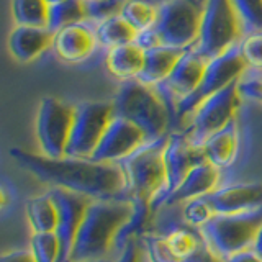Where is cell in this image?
<instances>
[{
  "instance_id": "obj_1",
  "label": "cell",
  "mask_w": 262,
  "mask_h": 262,
  "mask_svg": "<svg viewBox=\"0 0 262 262\" xmlns=\"http://www.w3.org/2000/svg\"><path fill=\"white\" fill-rule=\"evenodd\" d=\"M10 156L41 182L84 195L89 200L123 199L125 193V177L120 164L71 156L48 158L20 147L10 149Z\"/></svg>"
},
{
  "instance_id": "obj_2",
  "label": "cell",
  "mask_w": 262,
  "mask_h": 262,
  "mask_svg": "<svg viewBox=\"0 0 262 262\" xmlns=\"http://www.w3.org/2000/svg\"><path fill=\"white\" fill-rule=\"evenodd\" d=\"M133 203L125 199L90 200L74 243L71 262L108 259L133 216Z\"/></svg>"
},
{
  "instance_id": "obj_3",
  "label": "cell",
  "mask_w": 262,
  "mask_h": 262,
  "mask_svg": "<svg viewBox=\"0 0 262 262\" xmlns=\"http://www.w3.org/2000/svg\"><path fill=\"white\" fill-rule=\"evenodd\" d=\"M169 135L144 143L128 158L117 162L125 177V193L123 199L129 200L135 207L149 208L154 211L166 188L167 176L164 164Z\"/></svg>"
},
{
  "instance_id": "obj_4",
  "label": "cell",
  "mask_w": 262,
  "mask_h": 262,
  "mask_svg": "<svg viewBox=\"0 0 262 262\" xmlns=\"http://www.w3.org/2000/svg\"><path fill=\"white\" fill-rule=\"evenodd\" d=\"M112 103L115 115L135 123L147 141L170 135L172 113L156 87L138 79L125 80Z\"/></svg>"
},
{
  "instance_id": "obj_5",
  "label": "cell",
  "mask_w": 262,
  "mask_h": 262,
  "mask_svg": "<svg viewBox=\"0 0 262 262\" xmlns=\"http://www.w3.org/2000/svg\"><path fill=\"white\" fill-rule=\"evenodd\" d=\"M243 30V21L231 0H205L200 33L193 49L208 61L239 45Z\"/></svg>"
},
{
  "instance_id": "obj_6",
  "label": "cell",
  "mask_w": 262,
  "mask_h": 262,
  "mask_svg": "<svg viewBox=\"0 0 262 262\" xmlns=\"http://www.w3.org/2000/svg\"><path fill=\"white\" fill-rule=\"evenodd\" d=\"M246 71H248V66L243 59L239 45L229 48L223 54H218L208 59L200 85L196 87L192 95H188L177 103L174 112V125H180V121L192 117L196 106L203 100H207L208 97L215 95L220 90L234 84V82H239Z\"/></svg>"
},
{
  "instance_id": "obj_7",
  "label": "cell",
  "mask_w": 262,
  "mask_h": 262,
  "mask_svg": "<svg viewBox=\"0 0 262 262\" xmlns=\"http://www.w3.org/2000/svg\"><path fill=\"white\" fill-rule=\"evenodd\" d=\"M262 226V208L241 215H213L200 228L203 239L225 260L233 254L251 249Z\"/></svg>"
},
{
  "instance_id": "obj_8",
  "label": "cell",
  "mask_w": 262,
  "mask_h": 262,
  "mask_svg": "<svg viewBox=\"0 0 262 262\" xmlns=\"http://www.w3.org/2000/svg\"><path fill=\"white\" fill-rule=\"evenodd\" d=\"M202 7L192 0H162L154 25L161 45L182 51L193 48L200 33Z\"/></svg>"
},
{
  "instance_id": "obj_9",
  "label": "cell",
  "mask_w": 262,
  "mask_h": 262,
  "mask_svg": "<svg viewBox=\"0 0 262 262\" xmlns=\"http://www.w3.org/2000/svg\"><path fill=\"white\" fill-rule=\"evenodd\" d=\"M241 98L243 95L239 90V82H234L215 95L208 97L192 113L190 125L185 129V133L190 136L195 144L202 146L208 136L223 129L236 120Z\"/></svg>"
},
{
  "instance_id": "obj_10",
  "label": "cell",
  "mask_w": 262,
  "mask_h": 262,
  "mask_svg": "<svg viewBox=\"0 0 262 262\" xmlns=\"http://www.w3.org/2000/svg\"><path fill=\"white\" fill-rule=\"evenodd\" d=\"M113 117L115 110L112 102H82L76 105L66 156L85 159L92 158Z\"/></svg>"
},
{
  "instance_id": "obj_11",
  "label": "cell",
  "mask_w": 262,
  "mask_h": 262,
  "mask_svg": "<svg viewBox=\"0 0 262 262\" xmlns=\"http://www.w3.org/2000/svg\"><path fill=\"white\" fill-rule=\"evenodd\" d=\"M76 106L61 102L59 98L45 97L41 100L36 118V136L41 154L48 158H64L68 151Z\"/></svg>"
},
{
  "instance_id": "obj_12",
  "label": "cell",
  "mask_w": 262,
  "mask_h": 262,
  "mask_svg": "<svg viewBox=\"0 0 262 262\" xmlns=\"http://www.w3.org/2000/svg\"><path fill=\"white\" fill-rule=\"evenodd\" d=\"M49 192L57 207V225L54 229V234L59 241V260L57 262H71L74 243H76L90 200L84 195L64 190V188L53 187Z\"/></svg>"
},
{
  "instance_id": "obj_13",
  "label": "cell",
  "mask_w": 262,
  "mask_h": 262,
  "mask_svg": "<svg viewBox=\"0 0 262 262\" xmlns=\"http://www.w3.org/2000/svg\"><path fill=\"white\" fill-rule=\"evenodd\" d=\"M207 59L202 57L193 48L185 49L180 56L176 68L172 69L170 76L156 89L166 100L172 113V125H174V112L180 100H184L188 95H192L196 87L200 85Z\"/></svg>"
},
{
  "instance_id": "obj_14",
  "label": "cell",
  "mask_w": 262,
  "mask_h": 262,
  "mask_svg": "<svg viewBox=\"0 0 262 262\" xmlns=\"http://www.w3.org/2000/svg\"><path fill=\"white\" fill-rule=\"evenodd\" d=\"M205 161L207 159H205L202 146L195 144L185 131L169 135L166 149H164V164H166L167 182L158 207H161L164 200L182 184V180L187 177L188 172Z\"/></svg>"
},
{
  "instance_id": "obj_15",
  "label": "cell",
  "mask_w": 262,
  "mask_h": 262,
  "mask_svg": "<svg viewBox=\"0 0 262 262\" xmlns=\"http://www.w3.org/2000/svg\"><path fill=\"white\" fill-rule=\"evenodd\" d=\"M144 143H147V138L135 123L115 115L90 159L117 164L139 149Z\"/></svg>"
},
{
  "instance_id": "obj_16",
  "label": "cell",
  "mask_w": 262,
  "mask_h": 262,
  "mask_svg": "<svg viewBox=\"0 0 262 262\" xmlns=\"http://www.w3.org/2000/svg\"><path fill=\"white\" fill-rule=\"evenodd\" d=\"M215 215H241L262 208V180L218 187L207 195Z\"/></svg>"
},
{
  "instance_id": "obj_17",
  "label": "cell",
  "mask_w": 262,
  "mask_h": 262,
  "mask_svg": "<svg viewBox=\"0 0 262 262\" xmlns=\"http://www.w3.org/2000/svg\"><path fill=\"white\" fill-rule=\"evenodd\" d=\"M97 45L95 30L90 28L85 21L54 31L53 51L64 62L76 64L87 59L95 51Z\"/></svg>"
},
{
  "instance_id": "obj_18",
  "label": "cell",
  "mask_w": 262,
  "mask_h": 262,
  "mask_svg": "<svg viewBox=\"0 0 262 262\" xmlns=\"http://www.w3.org/2000/svg\"><path fill=\"white\" fill-rule=\"evenodd\" d=\"M220 177L221 169L205 161L188 172L182 184L164 200L162 205H177L193 199H200V196H207L218 188Z\"/></svg>"
},
{
  "instance_id": "obj_19",
  "label": "cell",
  "mask_w": 262,
  "mask_h": 262,
  "mask_svg": "<svg viewBox=\"0 0 262 262\" xmlns=\"http://www.w3.org/2000/svg\"><path fill=\"white\" fill-rule=\"evenodd\" d=\"M54 31L48 27H18L8 38V48L13 57L20 62H30L53 48Z\"/></svg>"
},
{
  "instance_id": "obj_20",
  "label": "cell",
  "mask_w": 262,
  "mask_h": 262,
  "mask_svg": "<svg viewBox=\"0 0 262 262\" xmlns=\"http://www.w3.org/2000/svg\"><path fill=\"white\" fill-rule=\"evenodd\" d=\"M182 54V49L169 48L164 45L147 49V51H144V64L138 76V80L152 87L161 85L170 76L172 69L176 68Z\"/></svg>"
},
{
  "instance_id": "obj_21",
  "label": "cell",
  "mask_w": 262,
  "mask_h": 262,
  "mask_svg": "<svg viewBox=\"0 0 262 262\" xmlns=\"http://www.w3.org/2000/svg\"><path fill=\"white\" fill-rule=\"evenodd\" d=\"M237 144H239V136H237V125L234 120L223 129L216 131L205 139L202 149L205 159L210 164L216 166L218 169H226L236 159Z\"/></svg>"
},
{
  "instance_id": "obj_22",
  "label": "cell",
  "mask_w": 262,
  "mask_h": 262,
  "mask_svg": "<svg viewBox=\"0 0 262 262\" xmlns=\"http://www.w3.org/2000/svg\"><path fill=\"white\" fill-rule=\"evenodd\" d=\"M106 69L120 80L138 79L144 64V49L136 41L112 48L105 56Z\"/></svg>"
},
{
  "instance_id": "obj_23",
  "label": "cell",
  "mask_w": 262,
  "mask_h": 262,
  "mask_svg": "<svg viewBox=\"0 0 262 262\" xmlns=\"http://www.w3.org/2000/svg\"><path fill=\"white\" fill-rule=\"evenodd\" d=\"M33 233H53L57 225V207L51 192L31 196L25 205Z\"/></svg>"
},
{
  "instance_id": "obj_24",
  "label": "cell",
  "mask_w": 262,
  "mask_h": 262,
  "mask_svg": "<svg viewBox=\"0 0 262 262\" xmlns=\"http://www.w3.org/2000/svg\"><path fill=\"white\" fill-rule=\"evenodd\" d=\"M94 30L98 45L105 46L106 49L117 48L126 43H133L138 36V31L121 15H115L110 16V18L98 21Z\"/></svg>"
},
{
  "instance_id": "obj_25",
  "label": "cell",
  "mask_w": 262,
  "mask_h": 262,
  "mask_svg": "<svg viewBox=\"0 0 262 262\" xmlns=\"http://www.w3.org/2000/svg\"><path fill=\"white\" fill-rule=\"evenodd\" d=\"M89 20L87 2L85 0H64L49 8L48 28L51 31H57L64 27L76 23H84Z\"/></svg>"
},
{
  "instance_id": "obj_26",
  "label": "cell",
  "mask_w": 262,
  "mask_h": 262,
  "mask_svg": "<svg viewBox=\"0 0 262 262\" xmlns=\"http://www.w3.org/2000/svg\"><path fill=\"white\" fill-rule=\"evenodd\" d=\"M49 5L46 0H13V18L18 27H48Z\"/></svg>"
},
{
  "instance_id": "obj_27",
  "label": "cell",
  "mask_w": 262,
  "mask_h": 262,
  "mask_svg": "<svg viewBox=\"0 0 262 262\" xmlns=\"http://www.w3.org/2000/svg\"><path fill=\"white\" fill-rule=\"evenodd\" d=\"M120 15L138 33L154 28L158 20V5L149 0H126L121 7Z\"/></svg>"
},
{
  "instance_id": "obj_28",
  "label": "cell",
  "mask_w": 262,
  "mask_h": 262,
  "mask_svg": "<svg viewBox=\"0 0 262 262\" xmlns=\"http://www.w3.org/2000/svg\"><path fill=\"white\" fill-rule=\"evenodd\" d=\"M164 236H166L169 248L179 259V262H184L185 259H188L205 243L202 233H196L190 228L182 226L172 228L170 231L164 233Z\"/></svg>"
},
{
  "instance_id": "obj_29",
  "label": "cell",
  "mask_w": 262,
  "mask_h": 262,
  "mask_svg": "<svg viewBox=\"0 0 262 262\" xmlns=\"http://www.w3.org/2000/svg\"><path fill=\"white\" fill-rule=\"evenodd\" d=\"M30 251L36 262L59 260V241L53 233H33Z\"/></svg>"
},
{
  "instance_id": "obj_30",
  "label": "cell",
  "mask_w": 262,
  "mask_h": 262,
  "mask_svg": "<svg viewBox=\"0 0 262 262\" xmlns=\"http://www.w3.org/2000/svg\"><path fill=\"white\" fill-rule=\"evenodd\" d=\"M141 246L149 262H179V259L170 251L164 234L146 233L141 237Z\"/></svg>"
},
{
  "instance_id": "obj_31",
  "label": "cell",
  "mask_w": 262,
  "mask_h": 262,
  "mask_svg": "<svg viewBox=\"0 0 262 262\" xmlns=\"http://www.w3.org/2000/svg\"><path fill=\"white\" fill-rule=\"evenodd\" d=\"M244 30L262 31V0H231Z\"/></svg>"
},
{
  "instance_id": "obj_32",
  "label": "cell",
  "mask_w": 262,
  "mask_h": 262,
  "mask_svg": "<svg viewBox=\"0 0 262 262\" xmlns=\"http://www.w3.org/2000/svg\"><path fill=\"white\" fill-rule=\"evenodd\" d=\"M213 215L215 211L208 203L207 196H200V199H193L184 203V220L193 228L205 226L213 218Z\"/></svg>"
},
{
  "instance_id": "obj_33",
  "label": "cell",
  "mask_w": 262,
  "mask_h": 262,
  "mask_svg": "<svg viewBox=\"0 0 262 262\" xmlns=\"http://www.w3.org/2000/svg\"><path fill=\"white\" fill-rule=\"evenodd\" d=\"M239 49L248 69L262 71V31H252L243 38Z\"/></svg>"
},
{
  "instance_id": "obj_34",
  "label": "cell",
  "mask_w": 262,
  "mask_h": 262,
  "mask_svg": "<svg viewBox=\"0 0 262 262\" xmlns=\"http://www.w3.org/2000/svg\"><path fill=\"white\" fill-rule=\"evenodd\" d=\"M125 2L126 0H90V2H87L89 20L98 23L105 18H110V16L120 15Z\"/></svg>"
},
{
  "instance_id": "obj_35",
  "label": "cell",
  "mask_w": 262,
  "mask_h": 262,
  "mask_svg": "<svg viewBox=\"0 0 262 262\" xmlns=\"http://www.w3.org/2000/svg\"><path fill=\"white\" fill-rule=\"evenodd\" d=\"M141 248L143 246L139 244L138 237H131L125 243V246L120 249L118 257L113 262H139V257H141Z\"/></svg>"
},
{
  "instance_id": "obj_36",
  "label": "cell",
  "mask_w": 262,
  "mask_h": 262,
  "mask_svg": "<svg viewBox=\"0 0 262 262\" xmlns=\"http://www.w3.org/2000/svg\"><path fill=\"white\" fill-rule=\"evenodd\" d=\"M239 90L243 97L257 103H262V77L239 80Z\"/></svg>"
},
{
  "instance_id": "obj_37",
  "label": "cell",
  "mask_w": 262,
  "mask_h": 262,
  "mask_svg": "<svg viewBox=\"0 0 262 262\" xmlns=\"http://www.w3.org/2000/svg\"><path fill=\"white\" fill-rule=\"evenodd\" d=\"M0 262H36L30 249L10 251L0 257Z\"/></svg>"
},
{
  "instance_id": "obj_38",
  "label": "cell",
  "mask_w": 262,
  "mask_h": 262,
  "mask_svg": "<svg viewBox=\"0 0 262 262\" xmlns=\"http://www.w3.org/2000/svg\"><path fill=\"white\" fill-rule=\"evenodd\" d=\"M226 262H262V257L254 249H246L233 254L231 257L226 259Z\"/></svg>"
},
{
  "instance_id": "obj_39",
  "label": "cell",
  "mask_w": 262,
  "mask_h": 262,
  "mask_svg": "<svg viewBox=\"0 0 262 262\" xmlns=\"http://www.w3.org/2000/svg\"><path fill=\"white\" fill-rule=\"evenodd\" d=\"M251 249H254L256 251L259 256L262 257V226L259 228V231H257V236H256V241H254V244H252V248Z\"/></svg>"
},
{
  "instance_id": "obj_40",
  "label": "cell",
  "mask_w": 262,
  "mask_h": 262,
  "mask_svg": "<svg viewBox=\"0 0 262 262\" xmlns=\"http://www.w3.org/2000/svg\"><path fill=\"white\" fill-rule=\"evenodd\" d=\"M46 2L49 5H56V4H59V2H64V0H46Z\"/></svg>"
},
{
  "instance_id": "obj_41",
  "label": "cell",
  "mask_w": 262,
  "mask_h": 262,
  "mask_svg": "<svg viewBox=\"0 0 262 262\" xmlns=\"http://www.w3.org/2000/svg\"><path fill=\"white\" fill-rule=\"evenodd\" d=\"M85 262H113L110 259H100V260H85Z\"/></svg>"
},
{
  "instance_id": "obj_42",
  "label": "cell",
  "mask_w": 262,
  "mask_h": 262,
  "mask_svg": "<svg viewBox=\"0 0 262 262\" xmlns=\"http://www.w3.org/2000/svg\"><path fill=\"white\" fill-rule=\"evenodd\" d=\"M192 2H199V0H192Z\"/></svg>"
},
{
  "instance_id": "obj_43",
  "label": "cell",
  "mask_w": 262,
  "mask_h": 262,
  "mask_svg": "<svg viewBox=\"0 0 262 262\" xmlns=\"http://www.w3.org/2000/svg\"><path fill=\"white\" fill-rule=\"evenodd\" d=\"M85 2H90V0H85Z\"/></svg>"
}]
</instances>
